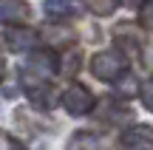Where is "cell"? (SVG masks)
I'll return each mask as SVG.
<instances>
[{
    "mask_svg": "<svg viewBox=\"0 0 153 150\" xmlns=\"http://www.w3.org/2000/svg\"><path fill=\"white\" fill-rule=\"evenodd\" d=\"M125 57L119 51H99L91 57V74L102 82H116V79L125 74Z\"/></svg>",
    "mask_w": 153,
    "mask_h": 150,
    "instance_id": "2",
    "label": "cell"
},
{
    "mask_svg": "<svg viewBox=\"0 0 153 150\" xmlns=\"http://www.w3.org/2000/svg\"><path fill=\"white\" fill-rule=\"evenodd\" d=\"M31 17V6L26 0H0V20L6 26H26Z\"/></svg>",
    "mask_w": 153,
    "mask_h": 150,
    "instance_id": "5",
    "label": "cell"
},
{
    "mask_svg": "<svg viewBox=\"0 0 153 150\" xmlns=\"http://www.w3.org/2000/svg\"><path fill=\"white\" fill-rule=\"evenodd\" d=\"M68 150H105V142L97 133H91V130H79V133L71 136Z\"/></svg>",
    "mask_w": 153,
    "mask_h": 150,
    "instance_id": "10",
    "label": "cell"
},
{
    "mask_svg": "<svg viewBox=\"0 0 153 150\" xmlns=\"http://www.w3.org/2000/svg\"><path fill=\"white\" fill-rule=\"evenodd\" d=\"M142 102L148 111H153V79H148V82L142 85Z\"/></svg>",
    "mask_w": 153,
    "mask_h": 150,
    "instance_id": "16",
    "label": "cell"
},
{
    "mask_svg": "<svg viewBox=\"0 0 153 150\" xmlns=\"http://www.w3.org/2000/svg\"><path fill=\"white\" fill-rule=\"evenodd\" d=\"M122 6H128V9H142V3L145 0H119Z\"/></svg>",
    "mask_w": 153,
    "mask_h": 150,
    "instance_id": "18",
    "label": "cell"
},
{
    "mask_svg": "<svg viewBox=\"0 0 153 150\" xmlns=\"http://www.w3.org/2000/svg\"><path fill=\"white\" fill-rule=\"evenodd\" d=\"M139 20H142V26H145V28H150V31H153V0H145V3H142Z\"/></svg>",
    "mask_w": 153,
    "mask_h": 150,
    "instance_id": "15",
    "label": "cell"
},
{
    "mask_svg": "<svg viewBox=\"0 0 153 150\" xmlns=\"http://www.w3.org/2000/svg\"><path fill=\"white\" fill-rule=\"evenodd\" d=\"M62 108H65L71 116H85L88 111L94 108V96H91V91L85 88V85H68L65 91H62Z\"/></svg>",
    "mask_w": 153,
    "mask_h": 150,
    "instance_id": "3",
    "label": "cell"
},
{
    "mask_svg": "<svg viewBox=\"0 0 153 150\" xmlns=\"http://www.w3.org/2000/svg\"><path fill=\"white\" fill-rule=\"evenodd\" d=\"M26 68H31L34 74H40V77H54L57 71H60V60L54 57V51H45V48H37L31 54V60H28V65Z\"/></svg>",
    "mask_w": 153,
    "mask_h": 150,
    "instance_id": "8",
    "label": "cell"
},
{
    "mask_svg": "<svg viewBox=\"0 0 153 150\" xmlns=\"http://www.w3.org/2000/svg\"><path fill=\"white\" fill-rule=\"evenodd\" d=\"M45 14L51 20H68V17H79L82 14V3L79 0H45Z\"/></svg>",
    "mask_w": 153,
    "mask_h": 150,
    "instance_id": "9",
    "label": "cell"
},
{
    "mask_svg": "<svg viewBox=\"0 0 153 150\" xmlns=\"http://www.w3.org/2000/svg\"><path fill=\"white\" fill-rule=\"evenodd\" d=\"M82 6H88V9H91L94 14H99V17H108V14H114L116 0H82Z\"/></svg>",
    "mask_w": 153,
    "mask_h": 150,
    "instance_id": "13",
    "label": "cell"
},
{
    "mask_svg": "<svg viewBox=\"0 0 153 150\" xmlns=\"http://www.w3.org/2000/svg\"><path fill=\"white\" fill-rule=\"evenodd\" d=\"M102 111L105 113H99V119H102V122H114V125H122V122H128V119L133 116L128 108H119V105H114V102H105Z\"/></svg>",
    "mask_w": 153,
    "mask_h": 150,
    "instance_id": "11",
    "label": "cell"
},
{
    "mask_svg": "<svg viewBox=\"0 0 153 150\" xmlns=\"http://www.w3.org/2000/svg\"><path fill=\"white\" fill-rule=\"evenodd\" d=\"M136 88H139V82H136V77L131 71H125L116 79V94L119 96H136Z\"/></svg>",
    "mask_w": 153,
    "mask_h": 150,
    "instance_id": "12",
    "label": "cell"
},
{
    "mask_svg": "<svg viewBox=\"0 0 153 150\" xmlns=\"http://www.w3.org/2000/svg\"><path fill=\"white\" fill-rule=\"evenodd\" d=\"M114 37L119 43V48L125 51L128 57H136L139 54V43H142V31L136 28V23H119L114 28Z\"/></svg>",
    "mask_w": 153,
    "mask_h": 150,
    "instance_id": "6",
    "label": "cell"
},
{
    "mask_svg": "<svg viewBox=\"0 0 153 150\" xmlns=\"http://www.w3.org/2000/svg\"><path fill=\"white\" fill-rule=\"evenodd\" d=\"M145 65H148V68H153V45H150L148 51H145Z\"/></svg>",
    "mask_w": 153,
    "mask_h": 150,
    "instance_id": "19",
    "label": "cell"
},
{
    "mask_svg": "<svg viewBox=\"0 0 153 150\" xmlns=\"http://www.w3.org/2000/svg\"><path fill=\"white\" fill-rule=\"evenodd\" d=\"M3 74H6V62H3V57H0V79H3Z\"/></svg>",
    "mask_w": 153,
    "mask_h": 150,
    "instance_id": "20",
    "label": "cell"
},
{
    "mask_svg": "<svg viewBox=\"0 0 153 150\" xmlns=\"http://www.w3.org/2000/svg\"><path fill=\"white\" fill-rule=\"evenodd\" d=\"M6 45H9L11 51H28L34 48V43H37V31H31V28L26 26H9L3 34Z\"/></svg>",
    "mask_w": 153,
    "mask_h": 150,
    "instance_id": "7",
    "label": "cell"
},
{
    "mask_svg": "<svg viewBox=\"0 0 153 150\" xmlns=\"http://www.w3.org/2000/svg\"><path fill=\"white\" fill-rule=\"evenodd\" d=\"M62 71H65L68 77L79 71V54H76V51H71V57H65V68H62Z\"/></svg>",
    "mask_w": 153,
    "mask_h": 150,
    "instance_id": "17",
    "label": "cell"
},
{
    "mask_svg": "<svg viewBox=\"0 0 153 150\" xmlns=\"http://www.w3.org/2000/svg\"><path fill=\"white\" fill-rule=\"evenodd\" d=\"M20 85L26 88L28 99H31L40 111H48V108L54 105V91H51L48 79L40 77V74H34L31 68H23L20 71Z\"/></svg>",
    "mask_w": 153,
    "mask_h": 150,
    "instance_id": "1",
    "label": "cell"
},
{
    "mask_svg": "<svg viewBox=\"0 0 153 150\" xmlns=\"http://www.w3.org/2000/svg\"><path fill=\"white\" fill-rule=\"evenodd\" d=\"M0 150H26V147H23L9 130H0Z\"/></svg>",
    "mask_w": 153,
    "mask_h": 150,
    "instance_id": "14",
    "label": "cell"
},
{
    "mask_svg": "<svg viewBox=\"0 0 153 150\" xmlns=\"http://www.w3.org/2000/svg\"><path fill=\"white\" fill-rule=\"evenodd\" d=\"M122 150H153V128L150 125H133L119 136Z\"/></svg>",
    "mask_w": 153,
    "mask_h": 150,
    "instance_id": "4",
    "label": "cell"
}]
</instances>
